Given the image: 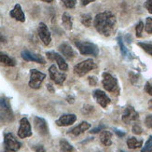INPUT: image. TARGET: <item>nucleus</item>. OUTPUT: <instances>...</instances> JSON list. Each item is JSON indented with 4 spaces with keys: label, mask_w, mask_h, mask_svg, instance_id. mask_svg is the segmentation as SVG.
<instances>
[{
    "label": "nucleus",
    "mask_w": 152,
    "mask_h": 152,
    "mask_svg": "<svg viewBox=\"0 0 152 152\" xmlns=\"http://www.w3.org/2000/svg\"><path fill=\"white\" fill-rule=\"evenodd\" d=\"M94 24L95 29L104 37H110L117 30V20L111 11H104L95 16Z\"/></svg>",
    "instance_id": "f257e3e1"
},
{
    "label": "nucleus",
    "mask_w": 152,
    "mask_h": 152,
    "mask_svg": "<svg viewBox=\"0 0 152 152\" xmlns=\"http://www.w3.org/2000/svg\"><path fill=\"white\" fill-rule=\"evenodd\" d=\"M103 86L104 90L107 91L113 92V94H118L120 92V87H118V79L112 76L109 72H104L103 73V80H102Z\"/></svg>",
    "instance_id": "f03ea898"
},
{
    "label": "nucleus",
    "mask_w": 152,
    "mask_h": 152,
    "mask_svg": "<svg viewBox=\"0 0 152 152\" xmlns=\"http://www.w3.org/2000/svg\"><path fill=\"white\" fill-rule=\"evenodd\" d=\"M76 47L78 49L79 52L82 55H94V56H97L99 53V49L98 47L91 42H88V41H76L75 42Z\"/></svg>",
    "instance_id": "7ed1b4c3"
},
{
    "label": "nucleus",
    "mask_w": 152,
    "mask_h": 152,
    "mask_svg": "<svg viewBox=\"0 0 152 152\" xmlns=\"http://www.w3.org/2000/svg\"><path fill=\"white\" fill-rule=\"evenodd\" d=\"M94 68H96V64H94V60L92 59H87V60L75 65L74 72L78 77H83Z\"/></svg>",
    "instance_id": "20e7f679"
},
{
    "label": "nucleus",
    "mask_w": 152,
    "mask_h": 152,
    "mask_svg": "<svg viewBox=\"0 0 152 152\" xmlns=\"http://www.w3.org/2000/svg\"><path fill=\"white\" fill-rule=\"evenodd\" d=\"M4 146L8 152H17L22 147L20 143L11 133H6L4 134Z\"/></svg>",
    "instance_id": "39448f33"
},
{
    "label": "nucleus",
    "mask_w": 152,
    "mask_h": 152,
    "mask_svg": "<svg viewBox=\"0 0 152 152\" xmlns=\"http://www.w3.org/2000/svg\"><path fill=\"white\" fill-rule=\"evenodd\" d=\"M46 77V75L42 72L37 69L30 70V80H29V87L32 89L37 90L40 88L41 83Z\"/></svg>",
    "instance_id": "423d86ee"
},
{
    "label": "nucleus",
    "mask_w": 152,
    "mask_h": 152,
    "mask_svg": "<svg viewBox=\"0 0 152 152\" xmlns=\"http://www.w3.org/2000/svg\"><path fill=\"white\" fill-rule=\"evenodd\" d=\"M32 135V130H31V125L27 118H23L20 121V127L18 130V136L20 138H26L30 137Z\"/></svg>",
    "instance_id": "0eeeda50"
},
{
    "label": "nucleus",
    "mask_w": 152,
    "mask_h": 152,
    "mask_svg": "<svg viewBox=\"0 0 152 152\" xmlns=\"http://www.w3.org/2000/svg\"><path fill=\"white\" fill-rule=\"evenodd\" d=\"M49 73H50V77L53 82L56 84L62 86L64 80L66 79V75L64 73H61L57 70V67L55 64H52L51 66L49 68Z\"/></svg>",
    "instance_id": "6e6552de"
},
{
    "label": "nucleus",
    "mask_w": 152,
    "mask_h": 152,
    "mask_svg": "<svg viewBox=\"0 0 152 152\" xmlns=\"http://www.w3.org/2000/svg\"><path fill=\"white\" fill-rule=\"evenodd\" d=\"M37 33H38V36L40 37L43 44L45 46L50 45V43L51 41V35H50V32L48 28V26L44 23H40L38 24Z\"/></svg>",
    "instance_id": "1a4fd4ad"
},
{
    "label": "nucleus",
    "mask_w": 152,
    "mask_h": 152,
    "mask_svg": "<svg viewBox=\"0 0 152 152\" xmlns=\"http://www.w3.org/2000/svg\"><path fill=\"white\" fill-rule=\"evenodd\" d=\"M46 55H47V57L50 59V60L56 62L59 68H60L62 71H67L68 65H67L66 62L64 61V59L63 58L62 55H60L55 51H48V52H46Z\"/></svg>",
    "instance_id": "9d476101"
},
{
    "label": "nucleus",
    "mask_w": 152,
    "mask_h": 152,
    "mask_svg": "<svg viewBox=\"0 0 152 152\" xmlns=\"http://www.w3.org/2000/svg\"><path fill=\"white\" fill-rule=\"evenodd\" d=\"M21 55H22V58L23 59L24 61H26V62H36V63L41 64H46L45 59L41 55L34 53V52H31L30 50H23L22 51Z\"/></svg>",
    "instance_id": "9b49d317"
},
{
    "label": "nucleus",
    "mask_w": 152,
    "mask_h": 152,
    "mask_svg": "<svg viewBox=\"0 0 152 152\" xmlns=\"http://www.w3.org/2000/svg\"><path fill=\"white\" fill-rule=\"evenodd\" d=\"M139 118V115L133 107H127L122 114V121L126 124H130L133 121H136Z\"/></svg>",
    "instance_id": "f8f14e48"
},
{
    "label": "nucleus",
    "mask_w": 152,
    "mask_h": 152,
    "mask_svg": "<svg viewBox=\"0 0 152 152\" xmlns=\"http://www.w3.org/2000/svg\"><path fill=\"white\" fill-rule=\"evenodd\" d=\"M34 126L36 131L41 135H47L49 134V127L47 121L43 118L35 117L34 118Z\"/></svg>",
    "instance_id": "ddd939ff"
},
{
    "label": "nucleus",
    "mask_w": 152,
    "mask_h": 152,
    "mask_svg": "<svg viewBox=\"0 0 152 152\" xmlns=\"http://www.w3.org/2000/svg\"><path fill=\"white\" fill-rule=\"evenodd\" d=\"M94 97L96 100V102L101 105L102 107L105 108L107 105L110 104L111 100L110 98L107 95L104 91H101V90H96L94 91Z\"/></svg>",
    "instance_id": "4468645a"
},
{
    "label": "nucleus",
    "mask_w": 152,
    "mask_h": 152,
    "mask_svg": "<svg viewBox=\"0 0 152 152\" xmlns=\"http://www.w3.org/2000/svg\"><path fill=\"white\" fill-rule=\"evenodd\" d=\"M76 121L77 116L75 114H64L56 121V124L58 126H68V125L73 124Z\"/></svg>",
    "instance_id": "2eb2a0df"
},
{
    "label": "nucleus",
    "mask_w": 152,
    "mask_h": 152,
    "mask_svg": "<svg viewBox=\"0 0 152 152\" xmlns=\"http://www.w3.org/2000/svg\"><path fill=\"white\" fill-rule=\"evenodd\" d=\"M10 15L11 18L15 19L18 22H21V23L25 22V15H24V13L22 10V7L20 4H16L14 6L13 10L10 12Z\"/></svg>",
    "instance_id": "dca6fc26"
},
{
    "label": "nucleus",
    "mask_w": 152,
    "mask_h": 152,
    "mask_svg": "<svg viewBox=\"0 0 152 152\" xmlns=\"http://www.w3.org/2000/svg\"><path fill=\"white\" fill-rule=\"evenodd\" d=\"M59 50L69 61L73 60L75 57V51L73 50L71 46L68 45L67 43H63L59 46Z\"/></svg>",
    "instance_id": "f3484780"
},
{
    "label": "nucleus",
    "mask_w": 152,
    "mask_h": 152,
    "mask_svg": "<svg viewBox=\"0 0 152 152\" xmlns=\"http://www.w3.org/2000/svg\"><path fill=\"white\" fill-rule=\"evenodd\" d=\"M91 128V124L87 121H82L81 123H79L77 126L74 127L73 129H71L69 131L70 134H73L75 136H77L79 134H83L84 132H86L87 130H89Z\"/></svg>",
    "instance_id": "a211bd4d"
},
{
    "label": "nucleus",
    "mask_w": 152,
    "mask_h": 152,
    "mask_svg": "<svg viewBox=\"0 0 152 152\" xmlns=\"http://www.w3.org/2000/svg\"><path fill=\"white\" fill-rule=\"evenodd\" d=\"M14 120L13 113L10 108H2L0 107V121L4 122H10Z\"/></svg>",
    "instance_id": "6ab92c4d"
},
{
    "label": "nucleus",
    "mask_w": 152,
    "mask_h": 152,
    "mask_svg": "<svg viewBox=\"0 0 152 152\" xmlns=\"http://www.w3.org/2000/svg\"><path fill=\"white\" fill-rule=\"evenodd\" d=\"M100 141L105 147H109L112 144V134L109 131H103L100 134Z\"/></svg>",
    "instance_id": "aec40b11"
},
{
    "label": "nucleus",
    "mask_w": 152,
    "mask_h": 152,
    "mask_svg": "<svg viewBox=\"0 0 152 152\" xmlns=\"http://www.w3.org/2000/svg\"><path fill=\"white\" fill-rule=\"evenodd\" d=\"M15 64L16 63L14 59H12L8 54L4 53V52L0 51V64L7 65V66H14Z\"/></svg>",
    "instance_id": "412c9836"
},
{
    "label": "nucleus",
    "mask_w": 152,
    "mask_h": 152,
    "mask_svg": "<svg viewBox=\"0 0 152 152\" xmlns=\"http://www.w3.org/2000/svg\"><path fill=\"white\" fill-rule=\"evenodd\" d=\"M62 23L64 27L66 30H71L73 28V22H72V18L70 17V15L68 13H64L62 16Z\"/></svg>",
    "instance_id": "4be33fe9"
},
{
    "label": "nucleus",
    "mask_w": 152,
    "mask_h": 152,
    "mask_svg": "<svg viewBox=\"0 0 152 152\" xmlns=\"http://www.w3.org/2000/svg\"><path fill=\"white\" fill-rule=\"evenodd\" d=\"M143 141L142 140H137L135 137H130L127 140V146L130 149H135L139 148L142 147Z\"/></svg>",
    "instance_id": "5701e85b"
},
{
    "label": "nucleus",
    "mask_w": 152,
    "mask_h": 152,
    "mask_svg": "<svg viewBox=\"0 0 152 152\" xmlns=\"http://www.w3.org/2000/svg\"><path fill=\"white\" fill-rule=\"evenodd\" d=\"M118 45H120V48H121V54L122 56L125 58V59H131L132 56H131V53L129 52V50H127V48L125 47V45L122 41V38L121 37H118Z\"/></svg>",
    "instance_id": "b1692460"
},
{
    "label": "nucleus",
    "mask_w": 152,
    "mask_h": 152,
    "mask_svg": "<svg viewBox=\"0 0 152 152\" xmlns=\"http://www.w3.org/2000/svg\"><path fill=\"white\" fill-rule=\"evenodd\" d=\"M60 149L61 152H72L74 148L66 140L62 139L60 141Z\"/></svg>",
    "instance_id": "393cba45"
},
{
    "label": "nucleus",
    "mask_w": 152,
    "mask_h": 152,
    "mask_svg": "<svg viewBox=\"0 0 152 152\" xmlns=\"http://www.w3.org/2000/svg\"><path fill=\"white\" fill-rule=\"evenodd\" d=\"M81 23L86 26V27H90L92 23V18L91 14H83L81 16Z\"/></svg>",
    "instance_id": "a878e982"
},
{
    "label": "nucleus",
    "mask_w": 152,
    "mask_h": 152,
    "mask_svg": "<svg viewBox=\"0 0 152 152\" xmlns=\"http://www.w3.org/2000/svg\"><path fill=\"white\" fill-rule=\"evenodd\" d=\"M137 44H138V46H140V47L146 51L147 53H148L152 56V44L145 43V42H138Z\"/></svg>",
    "instance_id": "bb28decb"
},
{
    "label": "nucleus",
    "mask_w": 152,
    "mask_h": 152,
    "mask_svg": "<svg viewBox=\"0 0 152 152\" xmlns=\"http://www.w3.org/2000/svg\"><path fill=\"white\" fill-rule=\"evenodd\" d=\"M151 151H152V135L149 136L146 145H145L144 148L141 149V152H151Z\"/></svg>",
    "instance_id": "cd10ccee"
},
{
    "label": "nucleus",
    "mask_w": 152,
    "mask_h": 152,
    "mask_svg": "<svg viewBox=\"0 0 152 152\" xmlns=\"http://www.w3.org/2000/svg\"><path fill=\"white\" fill-rule=\"evenodd\" d=\"M143 28H144V23L142 21H140L136 24L135 27V31H136V37H142V32H143Z\"/></svg>",
    "instance_id": "c85d7f7f"
},
{
    "label": "nucleus",
    "mask_w": 152,
    "mask_h": 152,
    "mask_svg": "<svg viewBox=\"0 0 152 152\" xmlns=\"http://www.w3.org/2000/svg\"><path fill=\"white\" fill-rule=\"evenodd\" d=\"M146 31L148 34H152V18L150 17L146 20Z\"/></svg>",
    "instance_id": "c756f323"
},
{
    "label": "nucleus",
    "mask_w": 152,
    "mask_h": 152,
    "mask_svg": "<svg viewBox=\"0 0 152 152\" xmlns=\"http://www.w3.org/2000/svg\"><path fill=\"white\" fill-rule=\"evenodd\" d=\"M63 3H64V5L65 7H66V8H68V9H73V8H75L77 2L75 1V0H64Z\"/></svg>",
    "instance_id": "7c9ffc66"
},
{
    "label": "nucleus",
    "mask_w": 152,
    "mask_h": 152,
    "mask_svg": "<svg viewBox=\"0 0 152 152\" xmlns=\"http://www.w3.org/2000/svg\"><path fill=\"white\" fill-rule=\"evenodd\" d=\"M0 107L2 108H10L9 101L5 98H0Z\"/></svg>",
    "instance_id": "2f4dec72"
},
{
    "label": "nucleus",
    "mask_w": 152,
    "mask_h": 152,
    "mask_svg": "<svg viewBox=\"0 0 152 152\" xmlns=\"http://www.w3.org/2000/svg\"><path fill=\"white\" fill-rule=\"evenodd\" d=\"M145 91L152 96V82L151 81H147V83L145 84Z\"/></svg>",
    "instance_id": "473e14b6"
},
{
    "label": "nucleus",
    "mask_w": 152,
    "mask_h": 152,
    "mask_svg": "<svg viewBox=\"0 0 152 152\" xmlns=\"http://www.w3.org/2000/svg\"><path fill=\"white\" fill-rule=\"evenodd\" d=\"M145 123H146V126L149 129H152V115L147 116L146 120H145Z\"/></svg>",
    "instance_id": "72a5a7b5"
},
{
    "label": "nucleus",
    "mask_w": 152,
    "mask_h": 152,
    "mask_svg": "<svg viewBox=\"0 0 152 152\" xmlns=\"http://www.w3.org/2000/svg\"><path fill=\"white\" fill-rule=\"evenodd\" d=\"M142 128L139 126V125H137V124H135V125H134V127H133V133L134 134H142Z\"/></svg>",
    "instance_id": "f704fd0d"
},
{
    "label": "nucleus",
    "mask_w": 152,
    "mask_h": 152,
    "mask_svg": "<svg viewBox=\"0 0 152 152\" xmlns=\"http://www.w3.org/2000/svg\"><path fill=\"white\" fill-rule=\"evenodd\" d=\"M145 7L148 10V12L152 14V0H148V1L145 3Z\"/></svg>",
    "instance_id": "c9c22d12"
},
{
    "label": "nucleus",
    "mask_w": 152,
    "mask_h": 152,
    "mask_svg": "<svg viewBox=\"0 0 152 152\" xmlns=\"http://www.w3.org/2000/svg\"><path fill=\"white\" fill-rule=\"evenodd\" d=\"M33 148H34L35 152H46L45 148L42 146V145H37V146H35Z\"/></svg>",
    "instance_id": "e433bc0d"
},
{
    "label": "nucleus",
    "mask_w": 152,
    "mask_h": 152,
    "mask_svg": "<svg viewBox=\"0 0 152 152\" xmlns=\"http://www.w3.org/2000/svg\"><path fill=\"white\" fill-rule=\"evenodd\" d=\"M88 80L91 86H95L97 84V78L95 77H90L88 78Z\"/></svg>",
    "instance_id": "4c0bfd02"
},
{
    "label": "nucleus",
    "mask_w": 152,
    "mask_h": 152,
    "mask_svg": "<svg viewBox=\"0 0 152 152\" xmlns=\"http://www.w3.org/2000/svg\"><path fill=\"white\" fill-rule=\"evenodd\" d=\"M104 128V126H103V125H101V126H99L98 128H95V129H94L92 131H91V134H95V133H98L99 131H102Z\"/></svg>",
    "instance_id": "58836bf2"
},
{
    "label": "nucleus",
    "mask_w": 152,
    "mask_h": 152,
    "mask_svg": "<svg viewBox=\"0 0 152 152\" xmlns=\"http://www.w3.org/2000/svg\"><path fill=\"white\" fill-rule=\"evenodd\" d=\"M47 89L51 92V94H53V92H54V89H53V87H52V85L51 84H47Z\"/></svg>",
    "instance_id": "ea45409f"
},
{
    "label": "nucleus",
    "mask_w": 152,
    "mask_h": 152,
    "mask_svg": "<svg viewBox=\"0 0 152 152\" xmlns=\"http://www.w3.org/2000/svg\"><path fill=\"white\" fill-rule=\"evenodd\" d=\"M115 132H116V134H117L118 136H120V137H123V136L125 135V133H122V132H121L120 130H116Z\"/></svg>",
    "instance_id": "a19ab883"
},
{
    "label": "nucleus",
    "mask_w": 152,
    "mask_h": 152,
    "mask_svg": "<svg viewBox=\"0 0 152 152\" xmlns=\"http://www.w3.org/2000/svg\"><path fill=\"white\" fill-rule=\"evenodd\" d=\"M94 1V0H87V1H86V0H83V1H81V3H82L83 6H86V5H88L89 3H91Z\"/></svg>",
    "instance_id": "79ce46f5"
},
{
    "label": "nucleus",
    "mask_w": 152,
    "mask_h": 152,
    "mask_svg": "<svg viewBox=\"0 0 152 152\" xmlns=\"http://www.w3.org/2000/svg\"><path fill=\"white\" fill-rule=\"evenodd\" d=\"M0 42H6V38L4 36H2L1 34H0Z\"/></svg>",
    "instance_id": "37998d69"
},
{
    "label": "nucleus",
    "mask_w": 152,
    "mask_h": 152,
    "mask_svg": "<svg viewBox=\"0 0 152 152\" xmlns=\"http://www.w3.org/2000/svg\"><path fill=\"white\" fill-rule=\"evenodd\" d=\"M148 107H149V109H152V100H150L148 102Z\"/></svg>",
    "instance_id": "c03bdc74"
},
{
    "label": "nucleus",
    "mask_w": 152,
    "mask_h": 152,
    "mask_svg": "<svg viewBox=\"0 0 152 152\" xmlns=\"http://www.w3.org/2000/svg\"><path fill=\"white\" fill-rule=\"evenodd\" d=\"M45 2H48V3H51L52 2V0H44Z\"/></svg>",
    "instance_id": "a18cd8bd"
},
{
    "label": "nucleus",
    "mask_w": 152,
    "mask_h": 152,
    "mask_svg": "<svg viewBox=\"0 0 152 152\" xmlns=\"http://www.w3.org/2000/svg\"><path fill=\"white\" fill-rule=\"evenodd\" d=\"M5 152H8V151H5Z\"/></svg>",
    "instance_id": "49530a36"
},
{
    "label": "nucleus",
    "mask_w": 152,
    "mask_h": 152,
    "mask_svg": "<svg viewBox=\"0 0 152 152\" xmlns=\"http://www.w3.org/2000/svg\"><path fill=\"white\" fill-rule=\"evenodd\" d=\"M121 152H124V151H121Z\"/></svg>",
    "instance_id": "de8ad7c7"
}]
</instances>
